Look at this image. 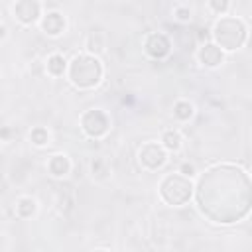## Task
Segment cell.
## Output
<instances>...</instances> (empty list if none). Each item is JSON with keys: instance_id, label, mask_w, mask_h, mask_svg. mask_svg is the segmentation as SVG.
I'll list each match as a JSON object with an SVG mask.
<instances>
[{"instance_id": "6da1fadb", "label": "cell", "mask_w": 252, "mask_h": 252, "mask_svg": "<svg viewBox=\"0 0 252 252\" xmlns=\"http://www.w3.org/2000/svg\"><path fill=\"white\" fill-rule=\"evenodd\" d=\"M197 199L201 211L215 222H234L252 205V183L240 167L219 165L201 177Z\"/></svg>"}, {"instance_id": "7a4b0ae2", "label": "cell", "mask_w": 252, "mask_h": 252, "mask_svg": "<svg viewBox=\"0 0 252 252\" xmlns=\"http://www.w3.org/2000/svg\"><path fill=\"white\" fill-rule=\"evenodd\" d=\"M69 75H71V81L77 87H93V85L98 83V79L102 75V69H100V63L94 57L81 55V57H75V61L71 63Z\"/></svg>"}, {"instance_id": "3957f363", "label": "cell", "mask_w": 252, "mask_h": 252, "mask_svg": "<svg viewBox=\"0 0 252 252\" xmlns=\"http://www.w3.org/2000/svg\"><path fill=\"white\" fill-rule=\"evenodd\" d=\"M244 37H246V30H244V26H242L240 20L222 18L215 26V39L224 49H236V47H240L242 41H244Z\"/></svg>"}, {"instance_id": "277c9868", "label": "cell", "mask_w": 252, "mask_h": 252, "mask_svg": "<svg viewBox=\"0 0 252 252\" xmlns=\"http://www.w3.org/2000/svg\"><path fill=\"white\" fill-rule=\"evenodd\" d=\"M191 195V183L181 175H169L161 183V197L169 205H183Z\"/></svg>"}, {"instance_id": "5b68a950", "label": "cell", "mask_w": 252, "mask_h": 252, "mask_svg": "<svg viewBox=\"0 0 252 252\" xmlns=\"http://www.w3.org/2000/svg\"><path fill=\"white\" fill-rule=\"evenodd\" d=\"M83 128L89 136H102L108 128V120L100 110H91L83 116Z\"/></svg>"}, {"instance_id": "8992f818", "label": "cell", "mask_w": 252, "mask_h": 252, "mask_svg": "<svg viewBox=\"0 0 252 252\" xmlns=\"http://www.w3.org/2000/svg\"><path fill=\"white\" fill-rule=\"evenodd\" d=\"M140 161H142L148 169H156V167H159V165L165 161V152H163L158 144L150 142V144H146V146L140 150Z\"/></svg>"}, {"instance_id": "52a82bcc", "label": "cell", "mask_w": 252, "mask_h": 252, "mask_svg": "<svg viewBox=\"0 0 252 252\" xmlns=\"http://www.w3.org/2000/svg\"><path fill=\"white\" fill-rule=\"evenodd\" d=\"M146 47H148V53H150V55H154V57H163V55L169 51V41L165 39V35L154 33V35L148 39Z\"/></svg>"}, {"instance_id": "ba28073f", "label": "cell", "mask_w": 252, "mask_h": 252, "mask_svg": "<svg viewBox=\"0 0 252 252\" xmlns=\"http://www.w3.org/2000/svg\"><path fill=\"white\" fill-rule=\"evenodd\" d=\"M199 59L209 67H215V65H219L222 61V53H220V49L217 45H205L199 51Z\"/></svg>"}, {"instance_id": "9c48e42d", "label": "cell", "mask_w": 252, "mask_h": 252, "mask_svg": "<svg viewBox=\"0 0 252 252\" xmlns=\"http://www.w3.org/2000/svg\"><path fill=\"white\" fill-rule=\"evenodd\" d=\"M14 10H16V16H18L22 22H33L35 16H37L39 6H37L35 2H20V4H16Z\"/></svg>"}, {"instance_id": "30bf717a", "label": "cell", "mask_w": 252, "mask_h": 252, "mask_svg": "<svg viewBox=\"0 0 252 252\" xmlns=\"http://www.w3.org/2000/svg\"><path fill=\"white\" fill-rule=\"evenodd\" d=\"M63 26H65V22H63V18L59 16V14H47L45 16V20H43V30L47 32V33H51V35H57L61 30H63Z\"/></svg>"}, {"instance_id": "8fae6325", "label": "cell", "mask_w": 252, "mask_h": 252, "mask_svg": "<svg viewBox=\"0 0 252 252\" xmlns=\"http://www.w3.org/2000/svg\"><path fill=\"white\" fill-rule=\"evenodd\" d=\"M49 167H51V173H53V175H63V173L69 169V163H67V159H65L63 156H55V158L51 159Z\"/></svg>"}, {"instance_id": "7c38bea8", "label": "cell", "mask_w": 252, "mask_h": 252, "mask_svg": "<svg viewBox=\"0 0 252 252\" xmlns=\"http://www.w3.org/2000/svg\"><path fill=\"white\" fill-rule=\"evenodd\" d=\"M47 69H49V73H53V75H61V73L65 71V59H63L61 55H53V57L49 59V63H47Z\"/></svg>"}, {"instance_id": "4fadbf2b", "label": "cell", "mask_w": 252, "mask_h": 252, "mask_svg": "<svg viewBox=\"0 0 252 252\" xmlns=\"http://www.w3.org/2000/svg\"><path fill=\"white\" fill-rule=\"evenodd\" d=\"M163 142H165V146H167L169 150H177V148L181 146V136H179L177 132L169 130V132L163 134Z\"/></svg>"}, {"instance_id": "5bb4252c", "label": "cell", "mask_w": 252, "mask_h": 252, "mask_svg": "<svg viewBox=\"0 0 252 252\" xmlns=\"http://www.w3.org/2000/svg\"><path fill=\"white\" fill-rule=\"evenodd\" d=\"M191 114H193V106H191L189 102H183V100H181V102L175 104V116H177V118L185 120V118H189Z\"/></svg>"}, {"instance_id": "9a60e30c", "label": "cell", "mask_w": 252, "mask_h": 252, "mask_svg": "<svg viewBox=\"0 0 252 252\" xmlns=\"http://www.w3.org/2000/svg\"><path fill=\"white\" fill-rule=\"evenodd\" d=\"M33 209H35V203H33L32 199H22V201L18 203V215H20V217H28V215H32Z\"/></svg>"}, {"instance_id": "2e32d148", "label": "cell", "mask_w": 252, "mask_h": 252, "mask_svg": "<svg viewBox=\"0 0 252 252\" xmlns=\"http://www.w3.org/2000/svg\"><path fill=\"white\" fill-rule=\"evenodd\" d=\"M32 140H33L37 146H41V144L47 142V132H45L43 128H35V130L32 132Z\"/></svg>"}, {"instance_id": "e0dca14e", "label": "cell", "mask_w": 252, "mask_h": 252, "mask_svg": "<svg viewBox=\"0 0 252 252\" xmlns=\"http://www.w3.org/2000/svg\"><path fill=\"white\" fill-rule=\"evenodd\" d=\"M181 171H183L185 175H191V173H193V165H187V163H185V165L181 167Z\"/></svg>"}, {"instance_id": "ac0fdd59", "label": "cell", "mask_w": 252, "mask_h": 252, "mask_svg": "<svg viewBox=\"0 0 252 252\" xmlns=\"http://www.w3.org/2000/svg\"><path fill=\"white\" fill-rule=\"evenodd\" d=\"M213 8H217V10H222V8H226V4L222 2V4H213Z\"/></svg>"}, {"instance_id": "d6986e66", "label": "cell", "mask_w": 252, "mask_h": 252, "mask_svg": "<svg viewBox=\"0 0 252 252\" xmlns=\"http://www.w3.org/2000/svg\"><path fill=\"white\" fill-rule=\"evenodd\" d=\"M96 252H104V250H96Z\"/></svg>"}]
</instances>
